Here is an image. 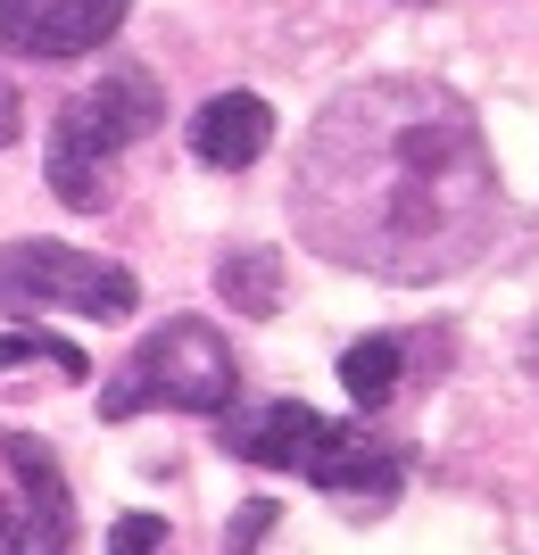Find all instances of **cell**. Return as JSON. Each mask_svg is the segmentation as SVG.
Wrapping results in <instances>:
<instances>
[{
    "mask_svg": "<svg viewBox=\"0 0 539 555\" xmlns=\"http://www.w3.org/2000/svg\"><path fill=\"white\" fill-rule=\"evenodd\" d=\"M291 216L341 266L390 282L457 274L498 216L482 125L457 92L415 75L357 83L316 116Z\"/></svg>",
    "mask_w": 539,
    "mask_h": 555,
    "instance_id": "obj_1",
    "label": "cell"
},
{
    "mask_svg": "<svg viewBox=\"0 0 539 555\" xmlns=\"http://www.w3.org/2000/svg\"><path fill=\"white\" fill-rule=\"evenodd\" d=\"M241 390V365L233 348H224V332L200 324V315H175V324H158L150 340L133 348L117 365V382L100 390V415L125 423L141 415V406H175V415H224Z\"/></svg>",
    "mask_w": 539,
    "mask_h": 555,
    "instance_id": "obj_2",
    "label": "cell"
},
{
    "mask_svg": "<svg viewBox=\"0 0 539 555\" xmlns=\"http://www.w3.org/2000/svg\"><path fill=\"white\" fill-rule=\"evenodd\" d=\"M158 116H166V100L141 67L100 75L92 92H75L67 108H59V125H50V191H59L75 216H92L100 199H108V158H117L125 141L158 133Z\"/></svg>",
    "mask_w": 539,
    "mask_h": 555,
    "instance_id": "obj_3",
    "label": "cell"
},
{
    "mask_svg": "<svg viewBox=\"0 0 539 555\" xmlns=\"http://www.w3.org/2000/svg\"><path fill=\"white\" fill-rule=\"evenodd\" d=\"M141 307V282L108 257H84L67 241H9L0 249V315H92V324H125Z\"/></svg>",
    "mask_w": 539,
    "mask_h": 555,
    "instance_id": "obj_4",
    "label": "cell"
},
{
    "mask_svg": "<svg viewBox=\"0 0 539 555\" xmlns=\"http://www.w3.org/2000/svg\"><path fill=\"white\" fill-rule=\"evenodd\" d=\"M75 506H67V473L42 440L0 431V555H67Z\"/></svg>",
    "mask_w": 539,
    "mask_h": 555,
    "instance_id": "obj_5",
    "label": "cell"
},
{
    "mask_svg": "<svg viewBox=\"0 0 539 555\" xmlns=\"http://www.w3.org/2000/svg\"><path fill=\"white\" fill-rule=\"evenodd\" d=\"M125 25V0H0V42L25 59H84Z\"/></svg>",
    "mask_w": 539,
    "mask_h": 555,
    "instance_id": "obj_6",
    "label": "cell"
},
{
    "mask_svg": "<svg viewBox=\"0 0 539 555\" xmlns=\"http://www.w3.org/2000/svg\"><path fill=\"white\" fill-rule=\"evenodd\" d=\"M332 423L307 406V398H274V406H249V415H233L224 406V448H233L241 464H266V473H307L316 464V448H324Z\"/></svg>",
    "mask_w": 539,
    "mask_h": 555,
    "instance_id": "obj_7",
    "label": "cell"
},
{
    "mask_svg": "<svg viewBox=\"0 0 539 555\" xmlns=\"http://www.w3.org/2000/svg\"><path fill=\"white\" fill-rule=\"evenodd\" d=\"M307 481H316V489H332L341 506L382 514L390 498H399V448L365 440L357 423H332V431H324V448H316V464H307Z\"/></svg>",
    "mask_w": 539,
    "mask_h": 555,
    "instance_id": "obj_8",
    "label": "cell"
},
{
    "mask_svg": "<svg viewBox=\"0 0 539 555\" xmlns=\"http://www.w3.org/2000/svg\"><path fill=\"white\" fill-rule=\"evenodd\" d=\"M266 141H274V108H266L258 92H216V100H200V116H191L200 166H258Z\"/></svg>",
    "mask_w": 539,
    "mask_h": 555,
    "instance_id": "obj_9",
    "label": "cell"
},
{
    "mask_svg": "<svg viewBox=\"0 0 539 555\" xmlns=\"http://www.w3.org/2000/svg\"><path fill=\"white\" fill-rule=\"evenodd\" d=\"M216 291H224L241 315H258V324H266V315L282 307V257L274 249H233L224 266H216Z\"/></svg>",
    "mask_w": 539,
    "mask_h": 555,
    "instance_id": "obj_10",
    "label": "cell"
},
{
    "mask_svg": "<svg viewBox=\"0 0 539 555\" xmlns=\"http://www.w3.org/2000/svg\"><path fill=\"white\" fill-rule=\"evenodd\" d=\"M341 390L357 398V415H374L382 398L399 390V340H390V332H374V340H349V348H341Z\"/></svg>",
    "mask_w": 539,
    "mask_h": 555,
    "instance_id": "obj_11",
    "label": "cell"
},
{
    "mask_svg": "<svg viewBox=\"0 0 539 555\" xmlns=\"http://www.w3.org/2000/svg\"><path fill=\"white\" fill-rule=\"evenodd\" d=\"M34 357H42V365H59L67 382H84V373H92V357H84V348L59 340V332H42V324H34V332H9V340H0V373H9V365H34Z\"/></svg>",
    "mask_w": 539,
    "mask_h": 555,
    "instance_id": "obj_12",
    "label": "cell"
},
{
    "mask_svg": "<svg viewBox=\"0 0 539 555\" xmlns=\"http://www.w3.org/2000/svg\"><path fill=\"white\" fill-rule=\"evenodd\" d=\"M108 555H166V522L158 514H125L108 531Z\"/></svg>",
    "mask_w": 539,
    "mask_h": 555,
    "instance_id": "obj_13",
    "label": "cell"
},
{
    "mask_svg": "<svg viewBox=\"0 0 539 555\" xmlns=\"http://www.w3.org/2000/svg\"><path fill=\"white\" fill-rule=\"evenodd\" d=\"M266 531H274V498H249V506H241V522L224 531V555H258Z\"/></svg>",
    "mask_w": 539,
    "mask_h": 555,
    "instance_id": "obj_14",
    "label": "cell"
},
{
    "mask_svg": "<svg viewBox=\"0 0 539 555\" xmlns=\"http://www.w3.org/2000/svg\"><path fill=\"white\" fill-rule=\"evenodd\" d=\"M25 133V108H17V92H9V75H0V150Z\"/></svg>",
    "mask_w": 539,
    "mask_h": 555,
    "instance_id": "obj_15",
    "label": "cell"
},
{
    "mask_svg": "<svg viewBox=\"0 0 539 555\" xmlns=\"http://www.w3.org/2000/svg\"><path fill=\"white\" fill-rule=\"evenodd\" d=\"M531 357H539V348H531Z\"/></svg>",
    "mask_w": 539,
    "mask_h": 555,
    "instance_id": "obj_16",
    "label": "cell"
}]
</instances>
